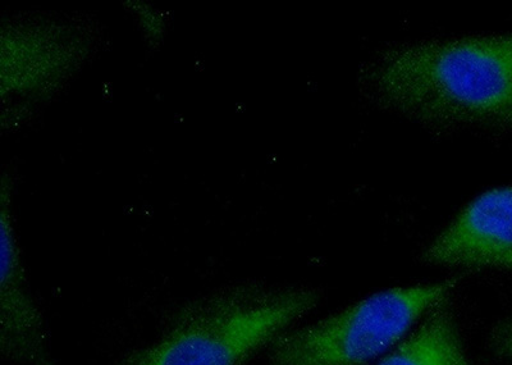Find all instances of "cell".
Segmentation results:
<instances>
[{"label": "cell", "mask_w": 512, "mask_h": 365, "mask_svg": "<svg viewBox=\"0 0 512 365\" xmlns=\"http://www.w3.org/2000/svg\"><path fill=\"white\" fill-rule=\"evenodd\" d=\"M369 81L383 104L415 120L512 127V33L387 50Z\"/></svg>", "instance_id": "cell-1"}, {"label": "cell", "mask_w": 512, "mask_h": 365, "mask_svg": "<svg viewBox=\"0 0 512 365\" xmlns=\"http://www.w3.org/2000/svg\"><path fill=\"white\" fill-rule=\"evenodd\" d=\"M317 304L309 289L232 287L186 305L159 340L120 365H244Z\"/></svg>", "instance_id": "cell-2"}, {"label": "cell", "mask_w": 512, "mask_h": 365, "mask_svg": "<svg viewBox=\"0 0 512 365\" xmlns=\"http://www.w3.org/2000/svg\"><path fill=\"white\" fill-rule=\"evenodd\" d=\"M459 284L393 287L312 325L283 332L269 345L271 365H368L395 349Z\"/></svg>", "instance_id": "cell-3"}, {"label": "cell", "mask_w": 512, "mask_h": 365, "mask_svg": "<svg viewBox=\"0 0 512 365\" xmlns=\"http://www.w3.org/2000/svg\"><path fill=\"white\" fill-rule=\"evenodd\" d=\"M434 266L512 272V185L486 191L425 249Z\"/></svg>", "instance_id": "cell-4"}, {"label": "cell", "mask_w": 512, "mask_h": 365, "mask_svg": "<svg viewBox=\"0 0 512 365\" xmlns=\"http://www.w3.org/2000/svg\"><path fill=\"white\" fill-rule=\"evenodd\" d=\"M2 348L16 365H52L43 318L26 290L20 250L6 211L2 218Z\"/></svg>", "instance_id": "cell-5"}, {"label": "cell", "mask_w": 512, "mask_h": 365, "mask_svg": "<svg viewBox=\"0 0 512 365\" xmlns=\"http://www.w3.org/2000/svg\"><path fill=\"white\" fill-rule=\"evenodd\" d=\"M374 365H475L466 354L450 299L441 301Z\"/></svg>", "instance_id": "cell-6"}, {"label": "cell", "mask_w": 512, "mask_h": 365, "mask_svg": "<svg viewBox=\"0 0 512 365\" xmlns=\"http://www.w3.org/2000/svg\"><path fill=\"white\" fill-rule=\"evenodd\" d=\"M489 346L500 358H512V316L498 323L489 337Z\"/></svg>", "instance_id": "cell-7"}]
</instances>
